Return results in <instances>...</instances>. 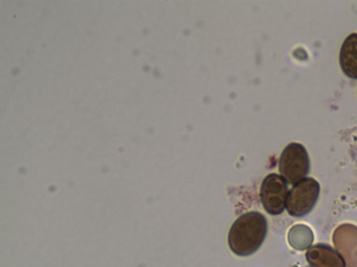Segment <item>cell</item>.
Instances as JSON below:
<instances>
[{"instance_id":"cell-1","label":"cell","mask_w":357,"mask_h":267,"mask_svg":"<svg viewBox=\"0 0 357 267\" xmlns=\"http://www.w3.org/2000/svg\"><path fill=\"white\" fill-rule=\"evenodd\" d=\"M267 232V221L258 211L239 216L231 225L228 244L236 255L246 257L255 253L263 243Z\"/></svg>"},{"instance_id":"cell-2","label":"cell","mask_w":357,"mask_h":267,"mask_svg":"<svg viewBox=\"0 0 357 267\" xmlns=\"http://www.w3.org/2000/svg\"><path fill=\"white\" fill-rule=\"evenodd\" d=\"M310 167L308 153L301 143H289L280 154L279 171L289 184L294 185L305 178L310 171Z\"/></svg>"},{"instance_id":"cell-3","label":"cell","mask_w":357,"mask_h":267,"mask_svg":"<svg viewBox=\"0 0 357 267\" xmlns=\"http://www.w3.org/2000/svg\"><path fill=\"white\" fill-rule=\"evenodd\" d=\"M320 191L319 184L312 177H305L289 191L286 208L294 217H302L314 207Z\"/></svg>"},{"instance_id":"cell-4","label":"cell","mask_w":357,"mask_h":267,"mask_svg":"<svg viewBox=\"0 0 357 267\" xmlns=\"http://www.w3.org/2000/svg\"><path fill=\"white\" fill-rule=\"evenodd\" d=\"M287 181L280 175L271 173L263 180L260 188V199L266 211L271 215L282 213L288 195Z\"/></svg>"},{"instance_id":"cell-5","label":"cell","mask_w":357,"mask_h":267,"mask_svg":"<svg viewBox=\"0 0 357 267\" xmlns=\"http://www.w3.org/2000/svg\"><path fill=\"white\" fill-rule=\"evenodd\" d=\"M308 264L312 267H346L340 253L332 247L318 243L310 247L305 253Z\"/></svg>"},{"instance_id":"cell-6","label":"cell","mask_w":357,"mask_h":267,"mask_svg":"<svg viewBox=\"0 0 357 267\" xmlns=\"http://www.w3.org/2000/svg\"><path fill=\"white\" fill-rule=\"evenodd\" d=\"M339 63L346 76L357 79V33L349 34L343 41L339 54Z\"/></svg>"},{"instance_id":"cell-7","label":"cell","mask_w":357,"mask_h":267,"mask_svg":"<svg viewBox=\"0 0 357 267\" xmlns=\"http://www.w3.org/2000/svg\"><path fill=\"white\" fill-rule=\"evenodd\" d=\"M349 267H357V254L356 255L347 254Z\"/></svg>"}]
</instances>
